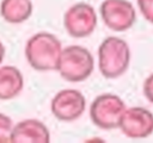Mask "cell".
<instances>
[{
	"instance_id": "obj_1",
	"label": "cell",
	"mask_w": 153,
	"mask_h": 143,
	"mask_svg": "<svg viewBox=\"0 0 153 143\" xmlns=\"http://www.w3.org/2000/svg\"><path fill=\"white\" fill-rule=\"evenodd\" d=\"M62 51L60 39L49 32H38L30 37L25 45L27 63L38 72L56 70Z\"/></svg>"
},
{
	"instance_id": "obj_2",
	"label": "cell",
	"mask_w": 153,
	"mask_h": 143,
	"mask_svg": "<svg viewBox=\"0 0 153 143\" xmlns=\"http://www.w3.org/2000/svg\"><path fill=\"white\" fill-rule=\"evenodd\" d=\"M130 63L128 43L115 36L106 37L98 48V68L105 79H117L123 75Z\"/></svg>"
},
{
	"instance_id": "obj_3",
	"label": "cell",
	"mask_w": 153,
	"mask_h": 143,
	"mask_svg": "<svg viewBox=\"0 0 153 143\" xmlns=\"http://www.w3.org/2000/svg\"><path fill=\"white\" fill-rule=\"evenodd\" d=\"M94 69V58L88 49L81 45L62 48L56 70L69 82H81L90 77Z\"/></svg>"
},
{
	"instance_id": "obj_4",
	"label": "cell",
	"mask_w": 153,
	"mask_h": 143,
	"mask_svg": "<svg viewBox=\"0 0 153 143\" xmlns=\"http://www.w3.org/2000/svg\"><path fill=\"white\" fill-rule=\"evenodd\" d=\"M126 108L124 101L118 95L103 93L93 99L90 106V118L99 129H116Z\"/></svg>"
},
{
	"instance_id": "obj_5",
	"label": "cell",
	"mask_w": 153,
	"mask_h": 143,
	"mask_svg": "<svg viewBox=\"0 0 153 143\" xmlns=\"http://www.w3.org/2000/svg\"><path fill=\"white\" fill-rule=\"evenodd\" d=\"M97 13L92 5L76 2L72 5L63 15V25L67 33L74 38L90 36L97 26Z\"/></svg>"
},
{
	"instance_id": "obj_6",
	"label": "cell",
	"mask_w": 153,
	"mask_h": 143,
	"mask_svg": "<svg viewBox=\"0 0 153 143\" xmlns=\"http://www.w3.org/2000/svg\"><path fill=\"white\" fill-rule=\"evenodd\" d=\"M99 12L104 24L116 32L129 30L136 20L135 8L128 0H104Z\"/></svg>"
},
{
	"instance_id": "obj_7",
	"label": "cell",
	"mask_w": 153,
	"mask_h": 143,
	"mask_svg": "<svg viewBox=\"0 0 153 143\" xmlns=\"http://www.w3.org/2000/svg\"><path fill=\"white\" fill-rule=\"evenodd\" d=\"M86 108L84 94L73 88L57 92L50 102V110L54 117L61 122H73L82 116Z\"/></svg>"
},
{
	"instance_id": "obj_8",
	"label": "cell",
	"mask_w": 153,
	"mask_h": 143,
	"mask_svg": "<svg viewBox=\"0 0 153 143\" xmlns=\"http://www.w3.org/2000/svg\"><path fill=\"white\" fill-rule=\"evenodd\" d=\"M118 128L130 138H145L153 133V113L141 106L126 108Z\"/></svg>"
},
{
	"instance_id": "obj_9",
	"label": "cell",
	"mask_w": 153,
	"mask_h": 143,
	"mask_svg": "<svg viewBox=\"0 0 153 143\" xmlns=\"http://www.w3.org/2000/svg\"><path fill=\"white\" fill-rule=\"evenodd\" d=\"M50 132L47 125L38 119H24L12 128L10 142L13 143H48Z\"/></svg>"
},
{
	"instance_id": "obj_10",
	"label": "cell",
	"mask_w": 153,
	"mask_h": 143,
	"mask_svg": "<svg viewBox=\"0 0 153 143\" xmlns=\"http://www.w3.org/2000/svg\"><path fill=\"white\" fill-rule=\"evenodd\" d=\"M24 87L22 72L14 66L0 67V100H10L20 94Z\"/></svg>"
},
{
	"instance_id": "obj_11",
	"label": "cell",
	"mask_w": 153,
	"mask_h": 143,
	"mask_svg": "<svg viewBox=\"0 0 153 143\" xmlns=\"http://www.w3.org/2000/svg\"><path fill=\"white\" fill-rule=\"evenodd\" d=\"M33 11L31 0H2L0 2V15L10 24H20L27 20Z\"/></svg>"
},
{
	"instance_id": "obj_12",
	"label": "cell",
	"mask_w": 153,
	"mask_h": 143,
	"mask_svg": "<svg viewBox=\"0 0 153 143\" xmlns=\"http://www.w3.org/2000/svg\"><path fill=\"white\" fill-rule=\"evenodd\" d=\"M12 128H13L12 119L5 113L0 112V143L10 142Z\"/></svg>"
},
{
	"instance_id": "obj_13",
	"label": "cell",
	"mask_w": 153,
	"mask_h": 143,
	"mask_svg": "<svg viewBox=\"0 0 153 143\" xmlns=\"http://www.w3.org/2000/svg\"><path fill=\"white\" fill-rule=\"evenodd\" d=\"M137 6L143 18L153 24V0H137Z\"/></svg>"
},
{
	"instance_id": "obj_14",
	"label": "cell",
	"mask_w": 153,
	"mask_h": 143,
	"mask_svg": "<svg viewBox=\"0 0 153 143\" xmlns=\"http://www.w3.org/2000/svg\"><path fill=\"white\" fill-rule=\"evenodd\" d=\"M143 94L146 99L153 104V74H151L148 77H146L143 82Z\"/></svg>"
},
{
	"instance_id": "obj_15",
	"label": "cell",
	"mask_w": 153,
	"mask_h": 143,
	"mask_svg": "<svg viewBox=\"0 0 153 143\" xmlns=\"http://www.w3.org/2000/svg\"><path fill=\"white\" fill-rule=\"evenodd\" d=\"M4 57H5V46H4L2 42L0 41V64H1L2 60H4Z\"/></svg>"
}]
</instances>
